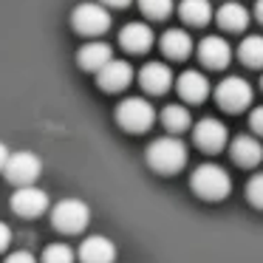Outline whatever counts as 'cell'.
<instances>
[{
    "label": "cell",
    "instance_id": "11",
    "mask_svg": "<svg viewBox=\"0 0 263 263\" xmlns=\"http://www.w3.org/2000/svg\"><path fill=\"white\" fill-rule=\"evenodd\" d=\"M176 91H178V97H181L184 102L198 105V102H204V99L210 97V80L195 68L181 71L178 80H176Z\"/></svg>",
    "mask_w": 263,
    "mask_h": 263
},
{
    "label": "cell",
    "instance_id": "10",
    "mask_svg": "<svg viewBox=\"0 0 263 263\" xmlns=\"http://www.w3.org/2000/svg\"><path fill=\"white\" fill-rule=\"evenodd\" d=\"M198 60L206 65V68L221 71V68H227L229 60H232V46H229L223 37L210 34V37H204V40L198 43Z\"/></svg>",
    "mask_w": 263,
    "mask_h": 263
},
{
    "label": "cell",
    "instance_id": "16",
    "mask_svg": "<svg viewBox=\"0 0 263 263\" xmlns=\"http://www.w3.org/2000/svg\"><path fill=\"white\" fill-rule=\"evenodd\" d=\"M229 153H232V161L240 167H257L263 159V144L257 142L255 136H235V142L229 144Z\"/></svg>",
    "mask_w": 263,
    "mask_h": 263
},
{
    "label": "cell",
    "instance_id": "23",
    "mask_svg": "<svg viewBox=\"0 0 263 263\" xmlns=\"http://www.w3.org/2000/svg\"><path fill=\"white\" fill-rule=\"evenodd\" d=\"M77 252L68 243H48L43 249V263H74Z\"/></svg>",
    "mask_w": 263,
    "mask_h": 263
},
{
    "label": "cell",
    "instance_id": "1",
    "mask_svg": "<svg viewBox=\"0 0 263 263\" xmlns=\"http://www.w3.org/2000/svg\"><path fill=\"white\" fill-rule=\"evenodd\" d=\"M147 164L153 167L156 173L173 176V173H178L184 164H187V144H184L178 136L153 139L150 147H147Z\"/></svg>",
    "mask_w": 263,
    "mask_h": 263
},
{
    "label": "cell",
    "instance_id": "17",
    "mask_svg": "<svg viewBox=\"0 0 263 263\" xmlns=\"http://www.w3.org/2000/svg\"><path fill=\"white\" fill-rule=\"evenodd\" d=\"M119 43L127 48V51H133V54H142V51H147L150 46H153V29H150L147 23H127L125 29L119 31Z\"/></svg>",
    "mask_w": 263,
    "mask_h": 263
},
{
    "label": "cell",
    "instance_id": "21",
    "mask_svg": "<svg viewBox=\"0 0 263 263\" xmlns=\"http://www.w3.org/2000/svg\"><path fill=\"white\" fill-rule=\"evenodd\" d=\"M238 57L249 68H263V37L260 34H246L238 46Z\"/></svg>",
    "mask_w": 263,
    "mask_h": 263
},
{
    "label": "cell",
    "instance_id": "9",
    "mask_svg": "<svg viewBox=\"0 0 263 263\" xmlns=\"http://www.w3.org/2000/svg\"><path fill=\"white\" fill-rule=\"evenodd\" d=\"M12 210L20 218H40L48 210V193L40 187H17L12 195Z\"/></svg>",
    "mask_w": 263,
    "mask_h": 263
},
{
    "label": "cell",
    "instance_id": "7",
    "mask_svg": "<svg viewBox=\"0 0 263 263\" xmlns=\"http://www.w3.org/2000/svg\"><path fill=\"white\" fill-rule=\"evenodd\" d=\"M215 99L223 110L238 114V110H243L252 105V85L243 77H223L215 88Z\"/></svg>",
    "mask_w": 263,
    "mask_h": 263
},
{
    "label": "cell",
    "instance_id": "18",
    "mask_svg": "<svg viewBox=\"0 0 263 263\" xmlns=\"http://www.w3.org/2000/svg\"><path fill=\"white\" fill-rule=\"evenodd\" d=\"M215 20H218V26L227 29V31H243L246 26H249V9H246L243 3H238V0H227V3L215 12Z\"/></svg>",
    "mask_w": 263,
    "mask_h": 263
},
{
    "label": "cell",
    "instance_id": "15",
    "mask_svg": "<svg viewBox=\"0 0 263 263\" xmlns=\"http://www.w3.org/2000/svg\"><path fill=\"white\" fill-rule=\"evenodd\" d=\"M139 82H142V88L147 93H164L173 85V71L164 63H147L139 71Z\"/></svg>",
    "mask_w": 263,
    "mask_h": 263
},
{
    "label": "cell",
    "instance_id": "4",
    "mask_svg": "<svg viewBox=\"0 0 263 263\" xmlns=\"http://www.w3.org/2000/svg\"><path fill=\"white\" fill-rule=\"evenodd\" d=\"M71 26L85 37H99L110 29V12L99 0H85L71 12Z\"/></svg>",
    "mask_w": 263,
    "mask_h": 263
},
{
    "label": "cell",
    "instance_id": "3",
    "mask_svg": "<svg viewBox=\"0 0 263 263\" xmlns=\"http://www.w3.org/2000/svg\"><path fill=\"white\" fill-rule=\"evenodd\" d=\"M116 122L130 133H144L156 122V108L144 97H127L116 105Z\"/></svg>",
    "mask_w": 263,
    "mask_h": 263
},
{
    "label": "cell",
    "instance_id": "29",
    "mask_svg": "<svg viewBox=\"0 0 263 263\" xmlns=\"http://www.w3.org/2000/svg\"><path fill=\"white\" fill-rule=\"evenodd\" d=\"M9 156H12V153H9V147H6L3 142H0V173L6 170V164H9Z\"/></svg>",
    "mask_w": 263,
    "mask_h": 263
},
{
    "label": "cell",
    "instance_id": "2",
    "mask_svg": "<svg viewBox=\"0 0 263 263\" xmlns=\"http://www.w3.org/2000/svg\"><path fill=\"white\" fill-rule=\"evenodd\" d=\"M190 184H193L195 195H201L206 201H221L232 190V178H229V173L221 164H198L193 170Z\"/></svg>",
    "mask_w": 263,
    "mask_h": 263
},
{
    "label": "cell",
    "instance_id": "32",
    "mask_svg": "<svg viewBox=\"0 0 263 263\" xmlns=\"http://www.w3.org/2000/svg\"><path fill=\"white\" fill-rule=\"evenodd\" d=\"M260 85H263V77H260Z\"/></svg>",
    "mask_w": 263,
    "mask_h": 263
},
{
    "label": "cell",
    "instance_id": "27",
    "mask_svg": "<svg viewBox=\"0 0 263 263\" xmlns=\"http://www.w3.org/2000/svg\"><path fill=\"white\" fill-rule=\"evenodd\" d=\"M3 263H37V260H34V255H31V252L20 249V252H12V255H9Z\"/></svg>",
    "mask_w": 263,
    "mask_h": 263
},
{
    "label": "cell",
    "instance_id": "26",
    "mask_svg": "<svg viewBox=\"0 0 263 263\" xmlns=\"http://www.w3.org/2000/svg\"><path fill=\"white\" fill-rule=\"evenodd\" d=\"M249 127L257 133V136H263V105H257V108L249 114Z\"/></svg>",
    "mask_w": 263,
    "mask_h": 263
},
{
    "label": "cell",
    "instance_id": "31",
    "mask_svg": "<svg viewBox=\"0 0 263 263\" xmlns=\"http://www.w3.org/2000/svg\"><path fill=\"white\" fill-rule=\"evenodd\" d=\"M255 17L263 23V0H257V3H255Z\"/></svg>",
    "mask_w": 263,
    "mask_h": 263
},
{
    "label": "cell",
    "instance_id": "30",
    "mask_svg": "<svg viewBox=\"0 0 263 263\" xmlns=\"http://www.w3.org/2000/svg\"><path fill=\"white\" fill-rule=\"evenodd\" d=\"M102 6H114V9H125V6H130L133 0H99Z\"/></svg>",
    "mask_w": 263,
    "mask_h": 263
},
{
    "label": "cell",
    "instance_id": "25",
    "mask_svg": "<svg viewBox=\"0 0 263 263\" xmlns=\"http://www.w3.org/2000/svg\"><path fill=\"white\" fill-rule=\"evenodd\" d=\"M246 198H249L252 206L263 210V173H255V176L246 181Z\"/></svg>",
    "mask_w": 263,
    "mask_h": 263
},
{
    "label": "cell",
    "instance_id": "12",
    "mask_svg": "<svg viewBox=\"0 0 263 263\" xmlns=\"http://www.w3.org/2000/svg\"><path fill=\"white\" fill-rule=\"evenodd\" d=\"M80 260L82 263H114L116 260V243L105 235H88L80 243Z\"/></svg>",
    "mask_w": 263,
    "mask_h": 263
},
{
    "label": "cell",
    "instance_id": "13",
    "mask_svg": "<svg viewBox=\"0 0 263 263\" xmlns=\"http://www.w3.org/2000/svg\"><path fill=\"white\" fill-rule=\"evenodd\" d=\"M97 82H99V88H105V91H122V88H127V85L133 82V68H130V63L114 57V60H110V63L97 74Z\"/></svg>",
    "mask_w": 263,
    "mask_h": 263
},
{
    "label": "cell",
    "instance_id": "5",
    "mask_svg": "<svg viewBox=\"0 0 263 263\" xmlns=\"http://www.w3.org/2000/svg\"><path fill=\"white\" fill-rule=\"evenodd\" d=\"M51 223L65 235H77L91 223V210L82 198H63L51 210Z\"/></svg>",
    "mask_w": 263,
    "mask_h": 263
},
{
    "label": "cell",
    "instance_id": "14",
    "mask_svg": "<svg viewBox=\"0 0 263 263\" xmlns=\"http://www.w3.org/2000/svg\"><path fill=\"white\" fill-rule=\"evenodd\" d=\"M110 60H114V48L102 40H88L85 46L80 48V54H77V63L85 71H93V74H99Z\"/></svg>",
    "mask_w": 263,
    "mask_h": 263
},
{
    "label": "cell",
    "instance_id": "6",
    "mask_svg": "<svg viewBox=\"0 0 263 263\" xmlns=\"http://www.w3.org/2000/svg\"><path fill=\"white\" fill-rule=\"evenodd\" d=\"M40 173H43L40 156L31 153V150H17V153L9 156V164H6V170H3V176L12 184H17V187H34Z\"/></svg>",
    "mask_w": 263,
    "mask_h": 263
},
{
    "label": "cell",
    "instance_id": "22",
    "mask_svg": "<svg viewBox=\"0 0 263 263\" xmlns=\"http://www.w3.org/2000/svg\"><path fill=\"white\" fill-rule=\"evenodd\" d=\"M190 122H193V116H190V110L184 108V105H167V108L161 110V125L173 133L187 130Z\"/></svg>",
    "mask_w": 263,
    "mask_h": 263
},
{
    "label": "cell",
    "instance_id": "20",
    "mask_svg": "<svg viewBox=\"0 0 263 263\" xmlns=\"http://www.w3.org/2000/svg\"><path fill=\"white\" fill-rule=\"evenodd\" d=\"M178 14L190 26H206L212 17V6H210V0H181L178 3Z\"/></svg>",
    "mask_w": 263,
    "mask_h": 263
},
{
    "label": "cell",
    "instance_id": "19",
    "mask_svg": "<svg viewBox=\"0 0 263 263\" xmlns=\"http://www.w3.org/2000/svg\"><path fill=\"white\" fill-rule=\"evenodd\" d=\"M161 51H164L170 60L190 57V51H193V37H190L184 29H167L164 34H161Z\"/></svg>",
    "mask_w": 263,
    "mask_h": 263
},
{
    "label": "cell",
    "instance_id": "8",
    "mask_svg": "<svg viewBox=\"0 0 263 263\" xmlns=\"http://www.w3.org/2000/svg\"><path fill=\"white\" fill-rule=\"evenodd\" d=\"M193 142L198 144L204 153H218V150L227 147L229 142V130L221 119H212V116H204L201 122H195L193 127Z\"/></svg>",
    "mask_w": 263,
    "mask_h": 263
},
{
    "label": "cell",
    "instance_id": "28",
    "mask_svg": "<svg viewBox=\"0 0 263 263\" xmlns=\"http://www.w3.org/2000/svg\"><path fill=\"white\" fill-rule=\"evenodd\" d=\"M9 240H12V229H9L6 223L0 221V252H3V249L9 246Z\"/></svg>",
    "mask_w": 263,
    "mask_h": 263
},
{
    "label": "cell",
    "instance_id": "24",
    "mask_svg": "<svg viewBox=\"0 0 263 263\" xmlns=\"http://www.w3.org/2000/svg\"><path fill=\"white\" fill-rule=\"evenodd\" d=\"M139 9L153 20H164L173 12V0H139Z\"/></svg>",
    "mask_w": 263,
    "mask_h": 263
}]
</instances>
